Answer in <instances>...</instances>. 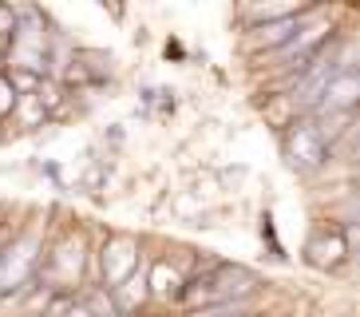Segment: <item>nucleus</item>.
I'll return each instance as SVG.
<instances>
[{
	"mask_svg": "<svg viewBox=\"0 0 360 317\" xmlns=\"http://www.w3.org/2000/svg\"><path fill=\"white\" fill-rule=\"evenodd\" d=\"M91 278V238L79 222H68L60 230H48L36 282L52 294H79Z\"/></svg>",
	"mask_w": 360,
	"mask_h": 317,
	"instance_id": "obj_1",
	"label": "nucleus"
},
{
	"mask_svg": "<svg viewBox=\"0 0 360 317\" xmlns=\"http://www.w3.org/2000/svg\"><path fill=\"white\" fill-rule=\"evenodd\" d=\"M147 266V238L131 230H107L91 242V278L87 285H99V290H115L123 285L135 270Z\"/></svg>",
	"mask_w": 360,
	"mask_h": 317,
	"instance_id": "obj_2",
	"label": "nucleus"
},
{
	"mask_svg": "<svg viewBox=\"0 0 360 317\" xmlns=\"http://www.w3.org/2000/svg\"><path fill=\"white\" fill-rule=\"evenodd\" d=\"M44 242H48V226L40 218L20 222L16 230L0 238V294H12V290H24L36 282Z\"/></svg>",
	"mask_w": 360,
	"mask_h": 317,
	"instance_id": "obj_3",
	"label": "nucleus"
},
{
	"mask_svg": "<svg viewBox=\"0 0 360 317\" xmlns=\"http://www.w3.org/2000/svg\"><path fill=\"white\" fill-rule=\"evenodd\" d=\"M202 285L214 306H254L265 290V278L245 262H218L210 274H202Z\"/></svg>",
	"mask_w": 360,
	"mask_h": 317,
	"instance_id": "obj_4",
	"label": "nucleus"
},
{
	"mask_svg": "<svg viewBox=\"0 0 360 317\" xmlns=\"http://www.w3.org/2000/svg\"><path fill=\"white\" fill-rule=\"evenodd\" d=\"M281 155L285 163L297 170V175H305V179H317L333 167V155H328L325 139L317 135V127L313 119H293V123L281 131Z\"/></svg>",
	"mask_w": 360,
	"mask_h": 317,
	"instance_id": "obj_5",
	"label": "nucleus"
},
{
	"mask_svg": "<svg viewBox=\"0 0 360 317\" xmlns=\"http://www.w3.org/2000/svg\"><path fill=\"white\" fill-rule=\"evenodd\" d=\"M352 242H356V226H333V222H321L317 230L305 238L301 246V258H305L309 270H321V274H340L345 266L352 262Z\"/></svg>",
	"mask_w": 360,
	"mask_h": 317,
	"instance_id": "obj_6",
	"label": "nucleus"
},
{
	"mask_svg": "<svg viewBox=\"0 0 360 317\" xmlns=\"http://www.w3.org/2000/svg\"><path fill=\"white\" fill-rule=\"evenodd\" d=\"M313 12V4H305L301 12H293V16H285V20H269V24H254V28H242V52H245V60H262V56H269V52H277L281 44L293 36L301 24H305V16Z\"/></svg>",
	"mask_w": 360,
	"mask_h": 317,
	"instance_id": "obj_7",
	"label": "nucleus"
},
{
	"mask_svg": "<svg viewBox=\"0 0 360 317\" xmlns=\"http://www.w3.org/2000/svg\"><path fill=\"white\" fill-rule=\"evenodd\" d=\"M143 274H147V294H150V306H179L182 290H186V274H182L179 266L170 262V254H147V266H143Z\"/></svg>",
	"mask_w": 360,
	"mask_h": 317,
	"instance_id": "obj_8",
	"label": "nucleus"
},
{
	"mask_svg": "<svg viewBox=\"0 0 360 317\" xmlns=\"http://www.w3.org/2000/svg\"><path fill=\"white\" fill-rule=\"evenodd\" d=\"M356 104H360V75L356 72H333L328 84L321 87V99L313 107V116H356Z\"/></svg>",
	"mask_w": 360,
	"mask_h": 317,
	"instance_id": "obj_9",
	"label": "nucleus"
},
{
	"mask_svg": "<svg viewBox=\"0 0 360 317\" xmlns=\"http://www.w3.org/2000/svg\"><path fill=\"white\" fill-rule=\"evenodd\" d=\"M44 127H52L48 111L36 104L32 95H16V104H12V116L4 119V131H8V135H24V131H44Z\"/></svg>",
	"mask_w": 360,
	"mask_h": 317,
	"instance_id": "obj_10",
	"label": "nucleus"
},
{
	"mask_svg": "<svg viewBox=\"0 0 360 317\" xmlns=\"http://www.w3.org/2000/svg\"><path fill=\"white\" fill-rule=\"evenodd\" d=\"M305 4H293V0H257V4H245L242 12H238V20H242V28H254V24H269V20H285V16H293V12H301Z\"/></svg>",
	"mask_w": 360,
	"mask_h": 317,
	"instance_id": "obj_11",
	"label": "nucleus"
},
{
	"mask_svg": "<svg viewBox=\"0 0 360 317\" xmlns=\"http://www.w3.org/2000/svg\"><path fill=\"white\" fill-rule=\"evenodd\" d=\"M262 116H265V127H274L277 135H281V131H285V127L293 123V119H301V116L293 111V107H289V99H285V95H265Z\"/></svg>",
	"mask_w": 360,
	"mask_h": 317,
	"instance_id": "obj_12",
	"label": "nucleus"
},
{
	"mask_svg": "<svg viewBox=\"0 0 360 317\" xmlns=\"http://www.w3.org/2000/svg\"><path fill=\"white\" fill-rule=\"evenodd\" d=\"M214 179H218V190H238L245 179H250V167H245V163H238V167H218Z\"/></svg>",
	"mask_w": 360,
	"mask_h": 317,
	"instance_id": "obj_13",
	"label": "nucleus"
},
{
	"mask_svg": "<svg viewBox=\"0 0 360 317\" xmlns=\"http://www.w3.org/2000/svg\"><path fill=\"white\" fill-rule=\"evenodd\" d=\"M12 104H16V92L8 87V80H4V72H0V123L12 116Z\"/></svg>",
	"mask_w": 360,
	"mask_h": 317,
	"instance_id": "obj_14",
	"label": "nucleus"
},
{
	"mask_svg": "<svg viewBox=\"0 0 360 317\" xmlns=\"http://www.w3.org/2000/svg\"><path fill=\"white\" fill-rule=\"evenodd\" d=\"M64 317H91V313H87V309H84V302H79V297H75L72 306H68V313H64Z\"/></svg>",
	"mask_w": 360,
	"mask_h": 317,
	"instance_id": "obj_15",
	"label": "nucleus"
},
{
	"mask_svg": "<svg viewBox=\"0 0 360 317\" xmlns=\"http://www.w3.org/2000/svg\"><path fill=\"white\" fill-rule=\"evenodd\" d=\"M4 139H8V131H4V123H0V143H4Z\"/></svg>",
	"mask_w": 360,
	"mask_h": 317,
	"instance_id": "obj_16",
	"label": "nucleus"
},
{
	"mask_svg": "<svg viewBox=\"0 0 360 317\" xmlns=\"http://www.w3.org/2000/svg\"><path fill=\"white\" fill-rule=\"evenodd\" d=\"M115 317H119V313H115Z\"/></svg>",
	"mask_w": 360,
	"mask_h": 317,
	"instance_id": "obj_17",
	"label": "nucleus"
}]
</instances>
